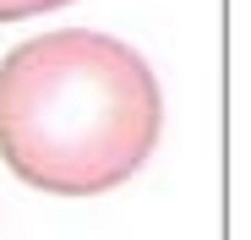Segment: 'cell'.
Listing matches in <instances>:
<instances>
[{
  "instance_id": "6da1fadb",
  "label": "cell",
  "mask_w": 251,
  "mask_h": 240,
  "mask_svg": "<svg viewBox=\"0 0 251 240\" xmlns=\"http://www.w3.org/2000/svg\"><path fill=\"white\" fill-rule=\"evenodd\" d=\"M164 131L153 66L115 33L55 27L0 60V158L50 196L131 180Z\"/></svg>"
},
{
  "instance_id": "7a4b0ae2",
  "label": "cell",
  "mask_w": 251,
  "mask_h": 240,
  "mask_svg": "<svg viewBox=\"0 0 251 240\" xmlns=\"http://www.w3.org/2000/svg\"><path fill=\"white\" fill-rule=\"evenodd\" d=\"M71 0H0V22H22V17H38V11H60Z\"/></svg>"
}]
</instances>
